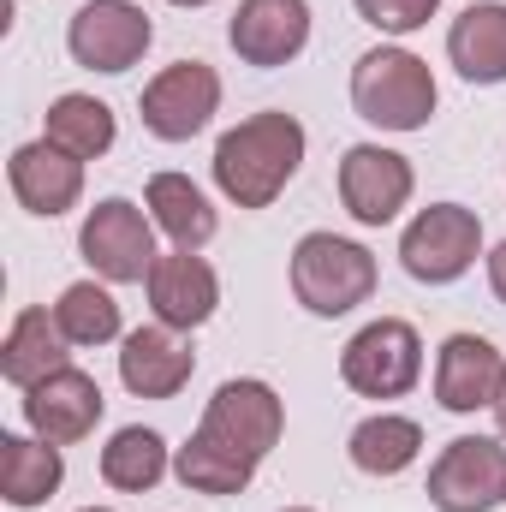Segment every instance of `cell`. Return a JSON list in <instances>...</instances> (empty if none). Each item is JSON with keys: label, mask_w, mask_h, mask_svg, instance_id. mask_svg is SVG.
<instances>
[{"label": "cell", "mask_w": 506, "mask_h": 512, "mask_svg": "<svg viewBox=\"0 0 506 512\" xmlns=\"http://www.w3.org/2000/svg\"><path fill=\"white\" fill-rule=\"evenodd\" d=\"M84 512H102V507H84Z\"/></svg>", "instance_id": "cell-31"}, {"label": "cell", "mask_w": 506, "mask_h": 512, "mask_svg": "<svg viewBox=\"0 0 506 512\" xmlns=\"http://www.w3.org/2000/svg\"><path fill=\"white\" fill-rule=\"evenodd\" d=\"M48 143H60V149L78 155V161L102 155V149L114 143V114H108V102H96V96H60V102L48 108Z\"/></svg>", "instance_id": "cell-25"}, {"label": "cell", "mask_w": 506, "mask_h": 512, "mask_svg": "<svg viewBox=\"0 0 506 512\" xmlns=\"http://www.w3.org/2000/svg\"><path fill=\"white\" fill-rule=\"evenodd\" d=\"M215 298H221V286H215V268L203 256H191V251L155 256V268H149V304H155L161 328H197V322H209Z\"/></svg>", "instance_id": "cell-14"}, {"label": "cell", "mask_w": 506, "mask_h": 512, "mask_svg": "<svg viewBox=\"0 0 506 512\" xmlns=\"http://www.w3.org/2000/svg\"><path fill=\"white\" fill-rule=\"evenodd\" d=\"M477 245H483V221H477L471 209H459V203H435V209H423V215L405 227L399 262H405L411 280L447 286V280H459V274L477 262Z\"/></svg>", "instance_id": "cell-5"}, {"label": "cell", "mask_w": 506, "mask_h": 512, "mask_svg": "<svg viewBox=\"0 0 506 512\" xmlns=\"http://www.w3.org/2000/svg\"><path fill=\"white\" fill-rule=\"evenodd\" d=\"M149 36L155 30H149L143 6H131V0H90V6H78V18L66 30V48L90 72H126V66L143 60Z\"/></svg>", "instance_id": "cell-7"}, {"label": "cell", "mask_w": 506, "mask_h": 512, "mask_svg": "<svg viewBox=\"0 0 506 512\" xmlns=\"http://www.w3.org/2000/svg\"><path fill=\"white\" fill-rule=\"evenodd\" d=\"M506 382L501 352L477 334H453L441 346V370H435V393L447 411H477V405H495Z\"/></svg>", "instance_id": "cell-16"}, {"label": "cell", "mask_w": 506, "mask_h": 512, "mask_svg": "<svg viewBox=\"0 0 506 512\" xmlns=\"http://www.w3.org/2000/svg\"><path fill=\"white\" fill-rule=\"evenodd\" d=\"M54 322H60V334H66L72 346H102V340L120 334V304H114L96 280H78V286L60 292Z\"/></svg>", "instance_id": "cell-26"}, {"label": "cell", "mask_w": 506, "mask_h": 512, "mask_svg": "<svg viewBox=\"0 0 506 512\" xmlns=\"http://www.w3.org/2000/svg\"><path fill=\"white\" fill-rule=\"evenodd\" d=\"M12 191L30 215H66L84 191V167H78V155H66L60 143L42 137L12 155Z\"/></svg>", "instance_id": "cell-15"}, {"label": "cell", "mask_w": 506, "mask_h": 512, "mask_svg": "<svg viewBox=\"0 0 506 512\" xmlns=\"http://www.w3.org/2000/svg\"><path fill=\"white\" fill-rule=\"evenodd\" d=\"M429 501L441 512H489L506 501V447L489 435H459L429 471Z\"/></svg>", "instance_id": "cell-6"}, {"label": "cell", "mask_w": 506, "mask_h": 512, "mask_svg": "<svg viewBox=\"0 0 506 512\" xmlns=\"http://www.w3.org/2000/svg\"><path fill=\"white\" fill-rule=\"evenodd\" d=\"M203 429L221 435L227 447L262 459V453H274V441H280V399H274V387H262V382H227L209 399Z\"/></svg>", "instance_id": "cell-13"}, {"label": "cell", "mask_w": 506, "mask_h": 512, "mask_svg": "<svg viewBox=\"0 0 506 512\" xmlns=\"http://www.w3.org/2000/svg\"><path fill=\"white\" fill-rule=\"evenodd\" d=\"M66 346H72V340L60 334V322H48V310H24V316L12 322L6 346H0V376L30 393L36 382L72 370V364H66Z\"/></svg>", "instance_id": "cell-18"}, {"label": "cell", "mask_w": 506, "mask_h": 512, "mask_svg": "<svg viewBox=\"0 0 506 512\" xmlns=\"http://www.w3.org/2000/svg\"><path fill=\"white\" fill-rule=\"evenodd\" d=\"M102 477L126 495H143L167 477V447L155 429H120L108 447H102Z\"/></svg>", "instance_id": "cell-24"}, {"label": "cell", "mask_w": 506, "mask_h": 512, "mask_svg": "<svg viewBox=\"0 0 506 512\" xmlns=\"http://www.w3.org/2000/svg\"><path fill=\"white\" fill-rule=\"evenodd\" d=\"M24 417H30V429H36L42 441L72 447V441H84V435L96 429V417H102V387L90 382L84 370H60V376H48V382H36L24 393Z\"/></svg>", "instance_id": "cell-12"}, {"label": "cell", "mask_w": 506, "mask_h": 512, "mask_svg": "<svg viewBox=\"0 0 506 512\" xmlns=\"http://www.w3.org/2000/svg\"><path fill=\"white\" fill-rule=\"evenodd\" d=\"M173 6H209V0H173Z\"/></svg>", "instance_id": "cell-30"}, {"label": "cell", "mask_w": 506, "mask_h": 512, "mask_svg": "<svg viewBox=\"0 0 506 512\" xmlns=\"http://www.w3.org/2000/svg\"><path fill=\"white\" fill-rule=\"evenodd\" d=\"M441 0H358V12L376 24V30H393V36H405V30H417V24H429V12H435Z\"/></svg>", "instance_id": "cell-27"}, {"label": "cell", "mask_w": 506, "mask_h": 512, "mask_svg": "<svg viewBox=\"0 0 506 512\" xmlns=\"http://www.w3.org/2000/svg\"><path fill=\"white\" fill-rule=\"evenodd\" d=\"M191 352L167 334V328H137L120 352V382L143 399H173L179 387L191 382Z\"/></svg>", "instance_id": "cell-19"}, {"label": "cell", "mask_w": 506, "mask_h": 512, "mask_svg": "<svg viewBox=\"0 0 506 512\" xmlns=\"http://www.w3.org/2000/svg\"><path fill=\"white\" fill-rule=\"evenodd\" d=\"M60 447L54 441H24V435H6L0 441V495L12 507H42L54 489H60Z\"/></svg>", "instance_id": "cell-20"}, {"label": "cell", "mask_w": 506, "mask_h": 512, "mask_svg": "<svg viewBox=\"0 0 506 512\" xmlns=\"http://www.w3.org/2000/svg\"><path fill=\"white\" fill-rule=\"evenodd\" d=\"M340 197H346L352 221L387 227L405 209V197H411V161L393 155V149H376V143L346 149V161H340Z\"/></svg>", "instance_id": "cell-10"}, {"label": "cell", "mask_w": 506, "mask_h": 512, "mask_svg": "<svg viewBox=\"0 0 506 512\" xmlns=\"http://www.w3.org/2000/svg\"><path fill=\"white\" fill-rule=\"evenodd\" d=\"M227 36L245 66H286L310 42V6L304 0H239Z\"/></svg>", "instance_id": "cell-11"}, {"label": "cell", "mask_w": 506, "mask_h": 512, "mask_svg": "<svg viewBox=\"0 0 506 512\" xmlns=\"http://www.w3.org/2000/svg\"><path fill=\"white\" fill-rule=\"evenodd\" d=\"M215 102H221V78L203 60H179L143 90V126L155 137H167V143H185V137H197L209 126Z\"/></svg>", "instance_id": "cell-8"}, {"label": "cell", "mask_w": 506, "mask_h": 512, "mask_svg": "<svg viewBox=\"0 0 506 512\" xmlns=\"http://www.w3.org/2000/svg\"><path fill=\"white\" fill-rule=\"evenodd\" d=\"M447 54L459 66V78L471 84H506V6L501 0H483V6H465L447 30Z\"/></svg>", "instance_id": "cell-17"}, {"label": "cell", "mask_w": 506, "mask_h": 512, "mask_svg": "<svg viewBox=\"0 0 506 512\" xmlns=\"http://www.w3.org/2000/svg\"><path fill=\"white\" fill-rule=\"evenodd\" d=\"M78 245H84V262L96 274H108V280H143L155 268L149 221H143V209H131L126 197L96 203L90 221H84V233H78Z\"/></svg>", "instance_id": "cell-9"}, {"label": "cell", "mask_w": 506, "mask_h": 512, "mask_svg": "<svg viewBox=\"0 0 506 512\" xmlns=\"http://www.w3.org/2000/svg\"><path fill=\"white\" fill-rule=\"evenodd\" d=\"M304 161V126L292 114H256L215 143V185L239 209H268Z\"/></svg>", "instance_id": "cell-1"}, {"label": "cell", "mask_w": 506, "mask_h": 512, "mask_svg": "<svg viewBox=\"0 0 506 512\" xmlns=\"http://www.w3.org/2000/svg\"><path fill=\"white\" fill-rule=\"evenodd\" d=\"M495 417H501V429H506V382H501V399H495Z\"/></svg>", "instance_id": "cell-29"}, {"label": "cell", "mask_w": 506, "mask_h": 512, "mask_svg": "<svg viewBox=\"0 0 506 512\" xmlns=\"http://www.w3.org/2000/svg\"><path fill=\"white\" fill-rule=\"evenodd\" d=\"M417 447H423V429L411 417H370V423L352 429V465L370 471V477L405 471L417 459Z\"/></svg>", "instance_id": "cell-23"}, {"label": "cell", "mask_w": 506, "mask_h": 512, "mask_svg": "<svg viewBox=\"0 0 506 512\" xmlns=\"http://www.w3.org/2000/svg\"><path fill=\"white\" fill-rule=\"evenodd\" d=\"M298 512H304V507H298Z\"/></svg>", "instance_id": "cell-32"}, {"label": "cell", "mask_w": 506, "mask_h": 512, "mask_svg": "<svg viewBox=\"0 0 506 512\" xmlns=\"http://www.w3.org/2000/svg\"><path fill=\"white\" fill-rule=\"evenodd\" d=\"M149 209H155L161 233H167L179 251H197V245L215 239V209H209V197H203L191 179H179V173H155V179H149Z\"/></svg>", "instance_id": "cell-21"}, {"label": "cell", "mask_w": 506, "mask_h": 512, "mask_svg": "<svg viewBox=\"0 0 506 512\" xmlns=\"http://www.w3.org/2000/svg\"><path fill=\"white\" fill-rule=\"evenodd\" d=\"M489 280H495V298L506 304V245L495 256H489Z\"/></svg>", "instance_id": "cell-28"}, {"label": "cell", "mask_w": 506, "mask_h": 512, "mask_svg": "<svg viewBox=\"0 0 506 512\" xmlns=\"http://www.w3.org/2000/svg\"><path fill=\"white\" fill-rule=\"evenodd\" d=\"M352 108L381 131H417L435 114V78L405 48H370L352 72Z\"/></svg>", "instance_id": "cell-2"}, {"label": "cell", "mask_w": 506, "mask_h": 512, "mask_svg": "<svg viewBox=\"0 0 506 512\" xmlns=\"http://www.w3.org/2000/svg\"><path fill=\"white\" fill-rule=\"evenodd\" d=\"M251 471H256L251 453L227 447V441L209 435V429H197V435L179 447V483L197 489V495H239V489L251 483Z\"/></svg>", "instance_id": "cell-22"}, {"label": "cell", "mask_w": 506, "mask_h": 512, "mask_svg": "<svg viewBox=\"0 0 506 512\" xmlns=\"http://www.w3.org/2000/svg\"><path fill=\"white\" fill-rule=\"evenodd\" d=\"M340 376L352 393L364 399H399L411 393V382L423 376V340L411 322H370L364 334H352L346 358H340Z\"/></svg>", "instance_id": "cell-4"}, {"label": "cell", "mask_w": 506, "mask_h": 512, "mask_svg": "<svg viewBox=\"0 0 506 512\" xmlns=\"http://www.w3.org/2000/svg\"><path fill=\"white\" fill-rule=\"evenodd\" d=\"M292 292L316 316H346L376 292V256L364 245H352V239L310 233L292 251Z\"/></svg>", "instance_id": "cell-3"}]
</instances>
